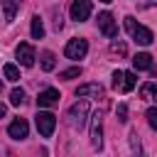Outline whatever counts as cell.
<instances>
[{
	"label": "cell",
	"instance_id": "1",
	"mask_svg": "<svg viewBox=\"0 0 157 157\" xmlns=\"http://www.w3.org/2000/svg\"><path fill=\"white\" fill-rule=\"evenodd\" d=\"M125 29L130 32V37L137 42V44H142V47H147V44H152V39H155V34H152V29H147L145 25H137L135 22V17H125Z\"/></svg>",
	"mask_w": 157,
	"mask_h": 157
},
{
	"label": "cell",
	"instance_id": "2",
	"mask_svg": "<svg viewBox=\"0 0 157 157\" xmlns=\"http://www.w3.org/2000/svg\"><path fill=\"white\" fill-rule=\"evenodd\" d=\"M135 83H137V78H135L132 71H120V69L113 71V88H115V91L128 93V91L135 88Z\"/></svg>",
	"mask_w": 157,
	"mask_h": 157
},
{
	"label": "cell",
	"instance_id": "3",
	"mask_svg": "<svg viewBox=\"0 0 157 157\" xmlns=\"http://www.w3.org/2000/svg\"><path fill=\"white\" fill-rule=\"evenodd\" d=\"M34 123H37V130H39L42 137H52V132L56 128V115L49 113V110H39L34 115Z\"/></svg>",
	"mask_w": 157,
	"mask_h": 157
},
{
	"label": "cell",
	"instance_id": "4",
	"mask_svg": "<svg viewBox=\"0 0 157 157\" xmlns=\"http://www.w3.org/2000/svg\"><path fill=\"white\" fill-rule=\"evenodd\" d=\"M86 115H88V103L86 101H78V103H74L71 108H69V125L76 130H81L83 125H86Z\"/></svg>",
	"mask_w": 157,
	"mask_h": 157
},
{
	"label": "cell",
	"instance_id": "5",
	"mask_svg": "<svg viewBox=\"0 0 157 157\" xmlns=\"http://www.w3.org/2000/svg\"><path fill=\"white\" fill-rule=\"evenodd\" d=\"M86 52H88V42H86L83 37L69 39V42H66V47H64L66 59H83V56H86Z\"/></svg>",
	"mask_w": 157,
	"mask_h": 157
},
{
	"label": "cell",
	"instance_id": "6",
	"mask_svg": "<svg viewBox=\"0 0 157 157\" xmlns=\"http://www.w3.org/2000/svg\"><path fill=\"white\" fill-rule=\"evenodd\" d=\"M91 10H93L91 0H74L71 7H69V15H71V20H76V22H86V20L91 17Z\"/></svg>",
	"mask_w": 157,
	"mask_h": 157
},
{
	"label": "cell",
	"instance_id": "7",
	"mask_svg": "<svg viewBox=\"0 0 157 157\" xmlns=\"http://www.w3.org/2000/svg\"><path fill=\"white\" fill-rule=\"evenodd\" d=\"M98 29L105 34V37H118V25H115V20H113V15L110 12H101L98 15Z\"/></svg>",
	"mask_w": 157,
	"mask_h": 157
},
{
	"label": "cell",
	"instance_id": "8",
	"mask_svg": "<svg viewBox=\"0 0 157 157\" xmlns=\"http://www.w3.org/2000/svg\"><path fill=\"white\" fill-rule=\"evenodd\" d=\"M27 132H29V125H27L25 118H15V120L7 125V135H10L12 140H25Z\"/></svg>",
	"mask_w": 157,
	"mask_h": 157
},
{
	"label": "cell",
	"instance_id": "9",
	"mask_svg": "<svg viewBox=\"0 0 157 157\" xmlns=\"http://www.w3.org/2000/svg\"><path fill=\"white\" fill-rule=\"evenodd\" d=\"M17 61L22 66H32L34 64V47L27 44V42H20L17 44Z\"/></svg>",
	"mask_w": 157,
	"mask_h": 157
},
{
	"label": "cell",
	"instance_id": "10",
	"mask_svg": "<svg viewBox=\"0 0 157 157\" xmlns=\"http://www.w3.org/2000/svg\"><path fill=\"white\" fill-rule=\"evenodd\" d=\"M59 103V91L56 88H44V91H39V96H37V105L39 108H52V105H56Z\"/></svg>",
	"mask_w": 157,
	"mask_h": 157
},
{
	"label": "cell",
	"instance_id": "11",
	"mask_svg": "<svg viewBox=\"0 0 157 157\" xmlns=\"http://www.w3.org/2000/svg\"><path fill=\"white\" fill-rule=\"evenodd\" d=\"M101 135H103V130H101V113H96L93 115V125H91V145H93V150H101V145H103Z\"/></svg>",
	"mask_w": 157,
	"mask_h": 157
},
{
	"label": "cell",
	"instance_id": "12",
	"mask_svg": "<svg viewBox=\"0 0 157 157\" xmlns=\"http://www.w3.org/2000/svg\"><path fill=\"white\" fill-rule=\"evenodd\" d=\"M132 66H135L137 71H150L155 64H152V56H150L147 52H140V54L132 56Z\"/></svg>",
	"mask_w": 157,
	"mask_h": 157
},
{
	"label": "cell",
	"instance_id": "13",
	"mask_svg": "<svg viewBox=\"0 0 157 157\" xmlns=\"http://www.w3.org/2000/svg\"><path fill=\"white\" fill-rule=\"evenodd\" d=\"M103 93V86L101 83H81L76 88V96L78 98H86V96H101Z\"/></svg>",
	"mask_w": 157,
	"mask_h": 157
},
{
	"label": "cell",
	"instance_id": "14",
	"mask_svg": "<svg viewBox=\"0 0 157 157\" xmlns=\"http://www.w3.org/2000/svg\"><path fill=\"white\" fill-rule=\"evenodd\" d=\"M140 98H145V101H157V83H152V81L142 83V86H140Z\"/></svg>",
	"mask_w": 157,
	"mask_h": 157
},
{
	"label": "cell",
	"instance_id": "15",
	"mask_svg": "<svg viewBox=\"0 0 157 157\" xmlns=\"http://www.w3.org/2000/svg\"><path fill=\"white\" fill-rule=\"evenodd\" d=\"M2 2V15H5V22L10 25L15 20V12H17V2L15 0H0Z\"/></svg>",
	"mask_w": 157,
	"mask_h": 157
},
{
	"label": "cell",
	"instance_id": "16",
	"mask_svg": "<svg viewBox=\"0 0 157 157\" xmlns=\"http://www.w3.org/2000/svg\"><path fill=\"white\" fill-rule=\"evenodd\" d=\"M29 29H32V39H42V37H44V22H42L39 15L32 17V27H29Z\"/></svg>",
	"mask_w": 157,
	"mask_h": 157
},
{
	"label": "cell",
	"instance_id": "17",
	"mask_svg": "<svg viewBox=\"0 0 157 157\" xmlns=\"http://www.w3.org/2000/svg\"><path fill=\"white\" fill-rule=\"evenodd\" d=\"M54 66H56V56L52 52H42V69L44 71H52Z\"/></svg>",
	"mask_w": 157,
	"mask_h": 157
},
{
	"label": "cell",
	"instance_id": "18",
	"mask_svg": "<svg viewBox=\"0 0 157 157\" xmlns=\"http://www.w3.org/2000/svg\"><path fill=\"white\" fill-rule=\"evenodd\" d=\"M2 74H5L7 81H17V78H20V69H17L15 64H5V66H2Z\"/></svg>",
	"mask_w": 157,
	"mask_h": 157
},
{
	"label": "cell",
	"instance_id": "19",
	"mask_svg": "<svg viewBox=\"0 0 157 157\" xmlns=\"http://www.w3.org/2000/svg\"><path fill=\"white\" fill-rule=\"evenodd\" d=\"M25 103V91L22 88H12L10 91V105H22Z\"/></svg>",
	"mask_w": 157,
	"mask_h": 157
},
{
	"label": "cell",
	"instance_id": "20",
	"mask_svg": "<svg viewBox=\"0 0 157 157\" xmlns=\"http://www.w3.org/2000/svg\"><path fill=\"white\" fill-rule=\"evenodd\" d=\"M76 76H81V66H71V69H64V71L59 74V78H64V81L76 78Z\"/></svg>",
	"mask_w": 157,
	"mask_h": 157
},
{
	"label": "cell",
	"instance_id": "21",
	"mask_svg": "<svg viewBox=\"0 0 157 157\" xmlns=\"http://www.w3.org/2000/svg\"><path fill=\"white\" fill-rule=\"evenodd\" d=\"M145 118H147V123H150V128L157 132V108H147V113H145Z\"/></svg>",
	"mask_w": 157,
	"mask_h": 157
},
{
	"label": "cell",
	"instance_id": "22",
	"mask_svg": "<svg viewBox=\"0 0 157 157\" xmlns=\"http://www.w3.org/2000/svg\"><path fill=\"white\" fill-rule=\"evenodd\" d=\"M110 52H113V54H120V56H125L128 47H125L123 42H110Z\"/></svg>",
	"mask_w": 157,
	"mask_h": 157
},
{
	"label": "cell",
	"instance_id": "23",
	"mask_svg": "<svg viewBox=\"0 0 157 157\" xmlns=\"http://www.w3.org/2000/svg\"><path fill=\"white\" fill-rule=\"evenodd\" d=\"M118 120H120V123H125V120H128V105H125V103H120V105H118Z\"/></svg>",
	"mask_w": 157,
	"mask_h": 157
},
{
	"label": "cell",
	"instance_id": "24",
	"mask_svg": "<svg viewBox=\"0 0 157 157\" xmlns=\"http://www.w3.org/2000/svg\"><path fill=\"white\" fill-rule=\"evenodd\" d=\"M130 145H132V150H140V140H137L135 132H130Z\"/></svg>",
	"mask_w": 157,
	"mask_h": 157
},
{
	"label": "cell",
	"instance_id": "25",
	"mask_svg": "<svg viewBox=\"0 0 157 157\" xmlns=\"http://www.w3.org/2000/svg\"><path fill=\"white\" fill-rule=\"evenodd\" d=\"M145 5H147V7H152V5H157V0H147Z\"/></svg>",
	"mask_w": 157,
	"mask_h": 157
},
{
	"label": "cell",
	"instance_id": "26",
	"mask_svg": "<svg viewBox=\"0 0 157 157\" xmlns=\"http://www.w3.org/2000/svg\"><path fill=\"white\" fill-rule=\"evenodd\" d=\"M101 2H113V0H101Z\"/></svg>",
	"mask_w": 157,
	"mask_h": 157
}]
</instances>
